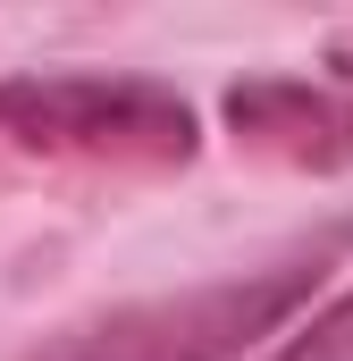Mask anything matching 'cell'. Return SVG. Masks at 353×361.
<instances>
[{
  "mask_svg": "<svg viewBox=\"0 0 353 361\" xmlns=\"http://www.w3.org/2000/svg\"><path fill=\"white\" fill-rule=\"evenodd\" d=\"M353 252V219H328L311 244L277 252L261 269H227L176 294H143V302H109L76 328L42 336L17 361H244L328 286V269Z\"/></svg>",
  "mask_w": 353,
  "mask_h": 361,
  "instance_id": "6da1fadb",
  "label": "cell"
},
{
  "mask_svg": "<svg viewBox=\"0 0 353 361\" xmlns=\"http://www.w3.org/2000/svg\"><path fill=\"white\" fill-rule=\"evenodd\" d=\"M0 135L34 160L143 169V177H169L202 152L193 101L169 76H135V68H8Z\"/></svg>",
  "mask_w": 353,
  "mask_h": 361,
  "instance_id": "7a4b0ae2",
  "label": "cell"
},
{
  "mask_svg": "<svg viewBox=\"0 0 353 361\" xmlns=\"http://www.w3.org/2000/svg\"><path fill=\"white\" fill-rule=\"evenodd\" d=\"M236 152L294 177H345L353 169V92L311 85V76H236L219 101Z\"/></svg>",
  "mask_w": 353,
  "mask_h": 361,
  "instance_id": "3957f363",
  "label": "cell"
},
{
  "mask_svg": "<svg viewBox=\"0 0 353 361\" xmlns=\"http://www.w3.org/2000/svg\"><path fill=\"white\" fill-rule=\"evenodd\" d=\"M269 361H353V286L320 311V319H311V328H294Z\"/></svg>",
  "mask_w": 353,
  "mask_h": 361,
  "instance_id": "277c9868",
  "label": "cell"
},
{
  "mask_svg": "<svg viewBox=\"0 0 353 361\" xmlns=\"http://www.w3.org/2000/svg\"><path fill=\"white\" fill-rule=\"evenodd\" d=\"M328 68H337V85H353V25L328 34Z\"/></svg>",
  "mask_w": 353,
  "mask_h": 361,
  "instance_id": "5b68a950",
  "label": "cell"
}]
</instances>
